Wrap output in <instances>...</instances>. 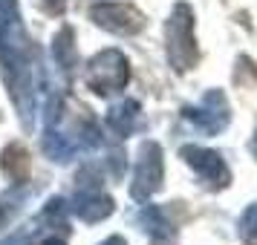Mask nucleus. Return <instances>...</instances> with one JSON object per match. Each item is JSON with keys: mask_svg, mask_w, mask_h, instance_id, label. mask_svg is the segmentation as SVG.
Here are the masks:
<instances>
[{"mask_svg": "<svg viewBox=\"0 0 257 245\" xmlns=\"http://www.w3.org/2000/svg\"><path fill=\"white\" fill-rule=\"evenodd\" d=\"M0 70L24 127L32 130V116H35V95L29 78L32 64L26 58V32L18 0H0Z\"/></svg>", "mask_w": 257, "mask_h": 245, "instance_id": "obj_1", "label": "nucleus"}, {"mask_svg": "<svg viewBox=\"0 0 257 245\" xmlns=\"http://www.w3.org/2000/svg\"><path fill=\"white\" fill-rule=\"evenodd\" d=\"M165 49L168 61L176 72H188L197 67V38H194V12L188 3H176L165 24Z\"/></svg>", "mask_w": 257, "mask_h": 245, "instance_id": "obj_2", "label": "nucleus"}, {"mask_svg": "<svg viewBox=\"0 0 257 245\" xmlns=\"http://www.w3.org/2000/svg\"><path fill=\"white\" fill-rule=\"evenodd\" d=\"M130 81V64L118 49H101L87 64V87L95 95H113Z\"/></svg>", "mask_w": 257, "mask_h": 245, "instance_id": "obj_3", "label": "nucleus"}, {"mask_svg": "<svg viewBox=\"0 0 257 245\" xmlns=\"http://www.w3.org/2000/svg\"><path fill=\"white\" fill-rule=\"evenodd\" d=\"M72 213L84 222H101L113 213V196L104 190L101 179L93 176V170H81L75 179V193H72Z\"/></svg>", "mask_w": 257, "mask_h": 245, "instance_id": "obj_4", "label": "nucleus"}, {"mask_svg": "<svg viewBox=\"0 0 257 245\" xmlns=\"http://www.w3.org/2000/svg\"><path fill=\"white\" fill-rule=\"evenodd\" d=\"M165 182V153L156 141H142L139 156H136V170H133V185L130 196L136 202L151 199Z\"/></svg>", "mask_w": 257, "mask_h": 245, "instance_id": "obj_5", "label": "nucleus"}, {"mask_svg": "<svg viewBox=\"0 0 257 245\" xmlns=\"http://www.w3.org/2000/svg\"><path fill=\"white\" fill-rule=\"evenodd\" d=\"M182 118H185L188 124H194L199 133L217 136V133H222V130L228 127L231 107L225 101V93L222 90H208L197 107H182Z\"/></svg>", "mask_w": 257, "mask_h": 245, "instance_id": "obj_6", "label": "nucleus"}, {"mask_svg": "<svg viewBox=\"0 0 257 245\" xmlns=\"http://www.w3.org/2000/svg\"><path fill=\"white\" fill-rule=\"evenodd\" d=\"M179 156L185 159L188 167H194L199 176H202V182L214 190H220V187H228L231 182V170H228V164L222 162V156L217 150H208V147H199V144H185Z\"/></svg>", "mask_w": 257, "mask_h": 245, "instance_id": "obj_7", "label": "nucleus"}, {"mask_svg": "<svg viewBox=\"0 0 257 245\" xmlns=\"http://www.w3.org/2000/svg\"><path fill=\"white\" fill-rule=\"evenodd\" d=\"M90 18L113 35H136L145 26V15L130 3H98L90 9Z\"/></svg>", "mask_w": 257, "mask_h": 245, "instance_id": "obj_8", "label": "nucleus"}, {"mask_svg": "<svg viewBox=\"0 0 257 245\" xmlns=\"http://www.w3.org/2000/svg\"><path fill=\"white\" fill-rule=\"evenodd\" d=\"M139 113H142L139 101H133V98H124L121 104L110 107V113H107V124H110V130L116 133L118 139H127L130 133L139 127V118H142Z\"/></svg>", "mask_w": 257, "mask_h": 245, "instance_id": "obj_9", "label": "nucleus"}, {"mask_svg": "<svg viewBox=\"0 0 257 245\" xmlns=\"http://www.w3.org/2000/svg\"><path fill=\"white\" fill-rule=\"evenodd\" d=\"M136 219L145 231L151 233L153 245H171L174 242V228H171V222L165 219V213L156 205H145V208L136 213Z\"/></svg>", "mask_w": 257, "mask_h": 245, "instance_id": "obj_10", "label": "nucleus"}, {"mask_svg": "<svg viewBox=\"0 0 257 245\" xmlns=\"http://www.w3.org/2000/svg\"><path fill=\"white\" fill-rule=\"evenodd\" d=\"M0 167L3 173L9 176L12 182H24L26 179V170H29V156L21 144H9L6 150L0 153Z\"/></svg>", "mask_w": 257, "mask_h": 245, "instance_id": "obj_11", "label": "nucleus"}, {"mask_svg": "<svg viewBox=\"0 0 257 245\" xmlns=\"http://www.w3.org/2000/svg\"><path fill=\"white\" fill-rule=\"evenodd\" d=\"M52 55H55L61 70L72 72V67H75V44H72V29L70 26H64L58 35H55V41H52Z\"/></svg>", "mask_w": 257, "mask_h": 245, "instance_id": "obj_12", "label": "nucleus"}, {"mask_svg": "<svg viewBox=\"0 0 257 245\" xmlns=\"http://www.w3.org/2000/svg\"><path fill=\"white\" fill-rule=\"evenodd\" d=\"M240 231H243L245 239H257V202L248 205L245 213L240 216Z\"/></svg>", "mask_w": 257, "mask_h": 245, "instance_id": "obj_13", "label": "nucleus"}, {"mask_svg": "<svg viewBox=\"0 0 257 245\" xmlns=\"http://www.w3.org/2000/svg\"><path fill=\"white\" fill-rule=\"evenodd\" d=\"M32 233H35L32 228H29V231H15L12 236H6L0 245H29L32 242Z\"/></svg>", "mask_w": 257, "mask_h": 245, "instance_id": "obj_14", "label": "nucleus"}, {"mask_svg": "<svg viewBox=\"0 0 257 245\" xmlns=\"http://www.w3.org/2000/svg\"><path fill=\"white\" fill-rule=\"evenodd\" d=\"M44 6H47V12L61 15L64 12V6H67V0H44Z\"/></svg>", "mask_w": 257, "mask_h": 245, "instance_id": "obj_15", "label": "nucleus"}, {"mask_svg": "<svg viewBox=\"0 0 257 245\" xmlns=\"http://www.w3.org/2000/svg\"><path fill=\"white\" fill-rule=\"evenodd\" d=\"M101 245H127V239H124V236H107Z\"/></svg>", "mask_w": 257, "mask_h": 245, "instance_id": "obj_16", "label": "nucleus"}, {"mask_svg": "<svg viewBox=\"0 0 257 245\" xmlns=\"http://www.w3.org/2000/svg\"><path fill=\"white\" fill-rule=\"evenodd\" d=\"M6 219H9V208H6V202H0V225Z\"/></svg>", "mask_w": 257, "mask_h": 245, "instance_id": "obj_17", "label": "nucleus"}, {"mask_svg": "<svg viewBox=\"0 0 257 245\" xmlns=\"http://www.w3.org/2000/svg\"><path fill=\"white\" fill-rule=\"evenodd\" d=\"M44 245H67V242H64L61 236H47V239H44Z\"/></svg>", "mask_w": 257, "mask_h": 245, "instance_id": "obj_18", "label": "nucleus"}, {"mask_svg": "<svg viewBox=\"0 0 257 245\" xmlns=\"http://www.w3.org/2000/svg\"><path fill=\"white\" fill-rule=\"evenodd\" d=\"M251 150H254V156H257V136H254V141H251Z\"/></svg>", "mask_w": 257, "mask_h": 245, "instance_id": "obj_19", "label": "nucleus"}]
</instances>
